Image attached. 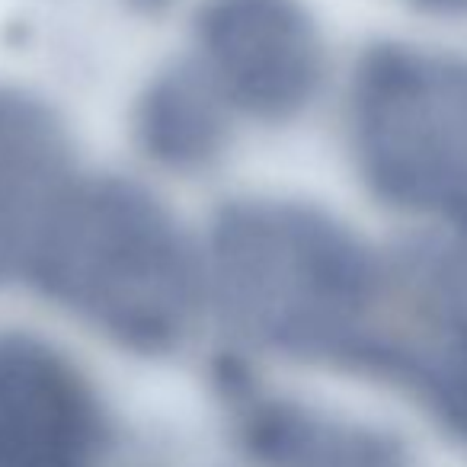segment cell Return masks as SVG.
<instances>
[{
  "instance_id": "cell-1",
  "label": "cell",
  "mask_w": 467,
  "mask_h": 467,
  "mask_svg": "<svg viewBox=\"0 0 467 467\" xmlns=\"http://www.w3.org/2000/svg\"><path fill=\"white\" fill-rule=\"evenodd\" d=\"M208 292L234 327L301 358L381 368L397 260L307 202L237 199L214 214Z\"/></svg>"
},
{
  "instance_id": "cell-2",
  "label": "cell",
  "mask_w": 467,
  "mask_h": 467,
  "mask_svg": "<svg viewBox=\"0 0 467 467\" xmlns=\"http://www.w3.org/2000/svg\"><path fill=\"white\" fill-rule=\"evenodd\" d=\"M29 282L80 324L138 352L182 343L208 292L205 250L148 189L116 176L78 180Z\"/></svg>"
},
{
  "instance_id": "cell-3",
  "label": "cell",
  "mask_w": 467,
  "mask_h": 467,
  "mask_svg": "<svg viewBox=\"0 0 467 467\" xmlns=\"http://www.w3.org/2000/svg\"><path fill=\"white\" fill-rule=\"evenodd\" d=\"M349 131L378 199L467 237V58L375 46L352 78Z\"/></svg>"
},
{
  "instance_id": "cell-4",
  "label": "cell",
  "mask_w": 467,
  "mask_h": 467,
  "mask_svg": "<svg viewBox=\"0 0 467 467\" xmlns=\"http://www.w3.org/2000/svg\"><path fill=\"white\" fill-rule=\"evenodd\" d=\"M192 65L231 112L288 122L320 93L324 39L301 0H205Z\"/></svg>"
},
{
  "instance_id": "cell-5",
  "label": "cell",
  "mask_w": 467,
  "mask_h": 467,
  "mask_svg": "<svg viewBox=\"0 0 467 467\" xmlns=\"http://www.w3.org/2000/svg\"><path fill=\"white\" fill-rule=\"evenodd\" d=\"M99 407L87 378L48 343L0 337V467H90Z\"/></svg>"
},
{
  "instance_id": "cell-6",
  "label": "cell",
  "mask_w": 467,
  "mask_h": 467,
  "mask_svg": "<svg viewBox=\"0 0 467 467\" xmlns=\"http://www.w3.org/2000/svg\"><path fill=\"white\" fill-rule=\"evenodd\" d=\"M80 176L58 112L20 87H0V288L33 273L58 208Z\"/></svg>"
},
{
  "instance_id": "cell-7",
  "label": "cell",
  "mask_w": 467,
  "mask_h": 467,
  "mask_svg": "<svg viewBox=\"0 0 467 467\" xmlns=\"http://www.w3.org/2000/svg\"><path fill=\"white\" fill-rule=\"evenodd\" d=\"M231 109L195 65L157 74L135 106V138L154 163L176 173L205 170L227 144Z\"/></svg>"
},
{
  "instance_id": "cell-8",
  "label": "cell",
  "mask_w": 467,
  "mask_h": 467,
  "mask_svg": "<svg viewBox=\"0 0 467 467\" xmlns=\"http://www.w3.org/2000/svg\"><path fill=\"white\" fill-rule=\"evenodd\" d=\"M247 439L279 467H381L388 461V448L371 435L279 400H256L247 410Z\"/></svg>"
},
{
  "instance_id": "cell-9",
  "label": "cell",
  "mask_w": 467,
  "mask_h": 467,
  "mask_svg": "<svg viewBox=\"0 0 467 467\" xmlns=\"http://www.w3.org/2000/svg\"><path fill=\"white\" fill-rule=\"evenodd\" d=\"M420 394L454 435L467 441V327L422 378Z\"/></svg>"
},
{
  "instance_id": "cell-10",
  "label": "cell",
  "mask_w": 467,
  "mask_h": 467,
  "mask_svg": "<svg viewBox=\"0 0 467 467\" xmlns=\"http://www.w3.org/2000/svg\"><path fill=\"white\" fill-rule=\"evenodd\" d=\"M432 10H467V0H420Z\"/></svg>"
}]
</instances>
